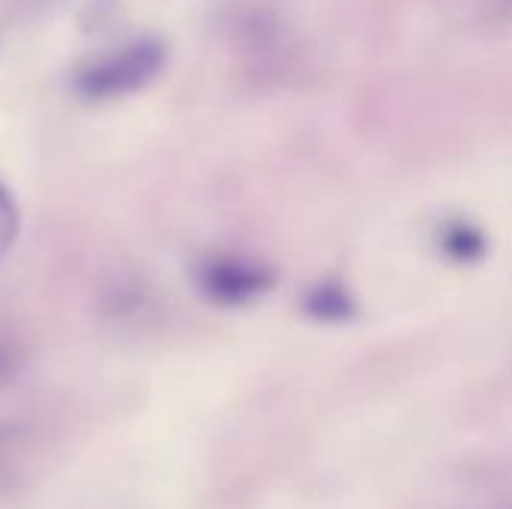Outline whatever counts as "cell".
Instances as JSON below:
<instances>
[{
  "mask_svg": "<svg viewBox=\"0 0 512 509\" xmlns=\"http://www.w3.org/2000/svg\"><path fill=\"white\" fill-rule=\"evenodd\" d=\"M15 237H18V210L6 195V189L0 186V255L15 243Z\"/></svg>",
  "mask_w": 512,
  "mask_h": 509,
  "instance_id": "obj_2",
  "label": "cell"
},
{
  "mask_svg": "<svg viewBox=\"0 0 512 509\" xmlns=\"http://www.w3.org/2000/svg\"><path fill=\"white\" fill-rule=\"evenodd\" d=\"M6 369H9V354H6V348L0 345V375H3Z\"/></svg>",
  "mask_w": 512,
  "mask_h": 509,
  "instance_id": "obj_3",
  "label": "cell"
},
{
  "mask_svg": "<svg viewBox=\"0 0 512 509\" xmlns=\"http://www.w3.org/2000/svg\"><path fill=\"white\" fill-rule=\"evenodd\" d=\"M162 48L156 42H132L123 48H114L108 54L93 57L87 66L78 69L75 75V90L84 99L102 102V99H120L147 81L156 78L162 69Z\"/></svg>",
  "mask_w": 512,
  "mask_h": 509,
  "instance_id": "obj_1",
  "label": "cell"
}]
</instances>
